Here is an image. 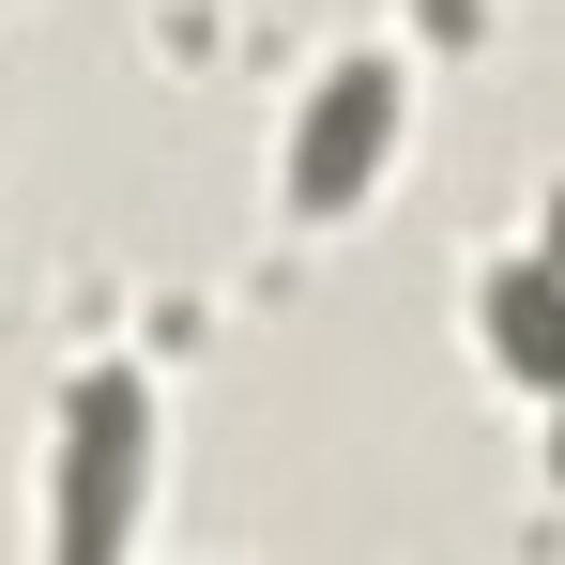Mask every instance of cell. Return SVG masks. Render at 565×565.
Masks as SVG:
<instances>
[{
  "instance_id": "2",
  "label": "cell",
  "mask_w": 565,
  "mask_h": 565,
  "mask_svg": "<svg viewBox=\"0 0 565 565\" xmlns=\"http://www.w3.org/2000/svg\"><path fill=\"white\" fill-rule=\"evenodd\" d=\"M397 122H413V77H397L382 46L321 62V77H306V107H290V169H276L290 230H337V214H367V199H382V169H397Z\"/></svg>"
},
{
  "instance_id": "1",
  "label": "cell",
  "mask_w": 565,
  "mask_h": 565,
  "mask_svg": "<svg viewBox=\"0 0 565 565\" xmlns=\"http://www.w3.org/2000/svg\"><path fill=\"white\" fill-rule=\"evenodd\" d=\"M138 504H153V382L77 367L46 413V565H138Z\"/></svg>"
},
{
  "instance_id": "3",
  "label": "cell",
  "mask_w": 565,
  "mask_h": 565,
  "mask_svg": "<svg viewBox=\"0 0 565 565\" xmlns=\"http://www.w3.org/2000/svg\"><path fill=\"white\" fill-rule=\"evenodd\" d=\"M473 337H489V367L520 382V397H551V413H565V260H551V245L473 276Z\"/></svg>"
},
{
  "instance_id": "4",
  "label": "cell",
  "mask_w": 565,
  "mask_h": 565,
  "mask_svg": "<svg viewBox=\"0 0 565 565\" xmlns=\"http://www.w3.org/2000/svg\"><path fill=\"white\" fill-rule=\"evenodd\" d=\"M551 489H565V413H551Z\"/></svg>"
}]
</instances>
